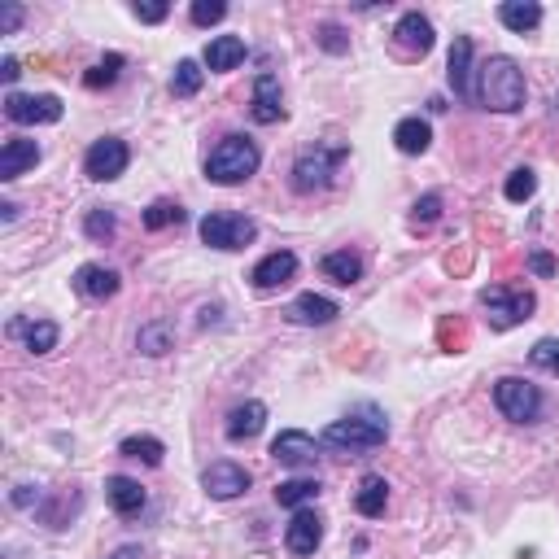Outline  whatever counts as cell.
I'll return each mask as SVG.
<instances>
[{
    "instance_id": "1",
    "label": "cell",
    "mask_w": 559,
    "mask_h": 559,
    "mask_svg": "<svg viewBox=\"0 0 559 559\" xmlns=\"http://www.w3.org/2000/svg\"><path fill=\"white\" fill-rule=\"evenodd\" d=\"M477 101L485 110H498V114L520 110V105H525V70L511 62V57H490V62L481 66Z\"/></svg>"
},
{
    "instance_id": "2",
    "label": "cell",
    "mask_w": 559,
    "mask_h": 559,
    "mask_svg": "<svg viewBox=\"0 0 559 559\" xmlns=\"http://www.w3.org/2000/svg\"><path fill=\"white\" fill-rule=\"evenodd\" d=\"M258 162H263V153L249 136H223L219 145L210 149L206 158V180L214 184H241L249 175L258 171Z\"/></svg>"
},
{
    "instance_id": "3",
    "label": "cell",
    "mask_w": 559,
    "mask_h": 559,
    "mask_svg": "<svg viewBox=\"0 0 559 559\" xmlns=\"http://www.w3.org/2000/svg\"><path fill=\"white\" fill-rule=\"evenodd\" d=\"M346 153H350L346 145H311L293 162V188L297 193H319V188H328L337 166L346 162Z\"/></svg>"
},
{
    "instance_id": "4",
    "label": "cell",
    "mask_w": 559,
    "mask_h": 559,
    "mask_svg": "<svg viewBox=\"0 0 559 559\" xmlns=\"http://www.w3.org/2000/svg\"><path fill=\"white\" fill-rule=\"evenodd\" d=\"M494 402H498V411H503L507 420H516V424H533L542 415V407H546L542 389L529 385V380H520V376H503V380H498V385H494Z\"/></svg>"
},
{
    "instance_id": "5",
    "label": "cell",
    "mask_w": 559,
    "mask_h": 559,
    "mask_svg": "<svg viewBox=\"0 0 559 559\" xmlns=\"http://www.w3.org/2000/svg\"><path fill=\"white\" fill-rule=\"evenodd\" d=\"M258 236V223L249 214H232V210H214L201 219V241L210 249H245Z\"/></svg>"
},
{
    "instance_id": "6",
    "label": "cell",
    "mask_w": 559,
    "mask_h": 559,
    "mask_svg": "<svg viewBox=\"0 0 559 559\" xmlns=\"http://www.w3.org/2000/svg\"><path fill=\"white\" fill-rule=\"evenodd\" d=\"M481 306L490 311V324L494 328H516L525 324L533 315V293L529 289H503V284H494V289H481Z\"/></svg>"
},
{
    "instance_id": "7",
    "label": "cell",
    "mask_w": 559,
    "mask_h": 559,
    "mask_svg": "<svg viewBox=\"0 0 559 559\" xmlns=\"http://www.w3.org/2000/svg\"><path fill=\"white\" fill-rule=\"evenodd\" d=\"M385 437H389L385 420H363V415H350V420L328 424L324 442L337 446V450H376V446H385Z\"/></svg>"
},
{
    "instance_id": "8",
    "label": "cell",
    "mask_w": 559,
    "mask_h": 559,
    "mask_svg": "<svg viewBox=\"0 0 559 559\" xmlns=\"http://www.w3.org/2000/svg\"><path fill=\"white\" fill-rule=\"evenodd\" d=\"M127 162H132V153H127L123 140L105 136V140H97V145L88 149V158H83V175H88V180H97V184H105V180H118V175L127 171Z\"/></svg>"
},
{
    "instance_id": "9",
    "label": "cell",
    "mask_w": 559,
    "mask_h": 559,
    "mask_svg": "<svg viewBox=\"0 0 559 559\" xmlns=\"http://www.w3.org/2000/svg\"><path fill=\"white\" fill-rule=\"evenodd\" d=\"M5 114H9V123H18V127H40V123H57V118H62V101H57L53 92H40V97L9 92Z\"/></svg>"
},
{
    "instance_id": "10",
    "label": "cell",
    "mask_w": 559,
    "mask_h": 559,
    "mask_svg": "<svg viewBox=\"0 0 559 559\" xmlns=\"http://www.w3.org/2000/svg\"><path fill=\"white\" fill-rule=\"evenodd\" d=\"M271 459L284 463V468H315L319 446L311 433H302V428H284L276 442H271Z\"/></svg>"
},
{
    "instance_id": "11",
    "label": "cell",
    "mask_w": 559,
    "mask_h": 559,
    "mask_svg": "<svg viewBox=\"0 0 559 559\" xmlns=\"http://www.w3.org/2000/svg\"><path fill=\"white\" fill-rule=\"evenodd\" d=\"M201 485H206L210 498L228 503V498H236V494L249 490V472L241 468V463H232V459H219V463H210V468L201 472Z\"/></svg>"
},
{
    "instance_id": "12",
    "label": "cell",
    "mask_w": 559,
    "mask_h": 559,
    "mask_svg": "<svg viewBox=\"0 0 559 559\" xmlns=\"http://www.w3.org/2000/svg\"><path fill=\"white\" fill-rule=\"evenodd\" d=\"M319 542H324V520L315 516V511H297L289 520V529H284V546H289V555L306 559L319 551Z\"/></svg>"
},
{
    "instance_id": "13",
    "label": "cell",
    "mask_w": 559,
    "mask_h": 559,
    "mask_svg": "<svg viewBox=\"0 0 559 559\" xmlns=\"http://www.w3.org/2000/svg\"><path fill=\"white\" fill-rule=\"evenodd\" d=\"M446 75H450V88H455V97L477 101V88H472V40H468V35H455V44H450Z\"/></svg>"
},
{
    "instance_id": "14",
    "label": "cell",
    "mask_w": 559,
    "mask_h": 559,
    "mask_svg": "<svg viewBox=\"0 0 559 559\" xmlns=\"http://www.w3.org/2000/svg\"><path fill=\"white\" fill-rule=\"evenodd\" d=\"M249 114H254V123H280L284 118V101H280V79L276 75H258L254 79V101H249Z\"/></svg>"
},
{
    "instance_id": "15",
    "label": "cell",
    "mask_w": 559,
    "mask_h": 559,
    "mask_svg": "<svg viewBox=\"0 0 559 559\" xmlns=\"http://www.w3.org/2000/svg\"><path fill=\"white\" fill-rule=\"evenodd\" d=\"M394 40H398L402 53L424 57L428 49H433V22H428L424 14H402L398 27H394Z\"/></svg>"
},
{
    "instance_id": "16",
    "label": "cell",
    "mask_w": 559,
    "mask_h": 559,
    "mask_svg": "<svg viewBox=\"0 0 559 559\" xmlns=\"http://www.w3.org/2000/svg\"><path fill=\"white\" fill-rule=\"evenodd\" d=\"M35 162H40V145L35 140H27V136L5 140V149H0V180H18Z\"/></svg>"
},
{
    "instance_id": "17",
    "label": "cell",
    "mask_w": 559,
    "mask_h": 559,
    "mask_svg": "<svg viewBox=\"0 0 559 559\" xmlns=\"http://www.w3.org/2000/svg\"><path fill=\"white\" fill-rule=\"evenodd\" d=\"M297 276V254H289V249H276V254H267L263 263L254 267V280L258 289H280V284H289Z\"/></svg>"
},
{
    "instance_id": "18",
    "label": "cell",
    "mask_w": 559,
    "mask_h": 559,
    "mask_svg": "<svg viewBox=\"0 0 559 559\" xmlns=\"http://www.w3.org/2000/svg\"><path fill=\"white\" fill-rule=\"evenodd\" d=\"M263 424H267V407H263V402H241V407L228 415L223 433H228V442H249V437L263 433Z\"/></svg>"
},
{
    "instance_id": "19",
    "label": "cell",
    "mask_w": 559,
    "mask_h": 559,
    "mask_svg": "<svg viewBox=\"0 0 559 559\" xmlns=\"http://www.w3.org/2000/svg\"><path fill=\"white\" fill-rule=\"evenodd\" d=\"M118 284H123V280H118V271L97 267V263H88V267L75 271V289H79L83 297H92V302H105V297H114Z\"/></svg>"
},
{
    "instance_id": "20",
    "label": "cell",
    "mask_w": 559,
    "mask_h": 559,
    "mask_svg": "<svg viewBox=\"0 0 559 559\" xmlns=\"http://www.w3.org/2000/svg\"><path fill=\"white\" fill-rule=\"evenodd\" d=\"M341 315V306L332 297H319V293H302L297 302L289 306V319L293 324H332Z\"/></svg>"
},
{
    "instance_id": "21",
    "label": "cell",
    "mask_w": 559,
    "mask_h": 559,
    "mask_svg": "<svg viewBox=\"0 0 559 559\" xmlns=\"http://www.w3.org/2000/svg\"><path fill=\"white\" fill-rule=\"evenodd\" d=\"M394 145H398V153H407V158H420V153H428V145H433V127H428L424 118H402L394 127Z\"/></svg>"
},
{
    "instance_id": "22",
    "label": "cell",
    "mask_w": 559,
    "mask_h": 559,
    "mask_svg": "<svg viewBox=\"0 0 559 559\" xmlns=\"http://www.w3.org/2000/svg\"><path fill=\"white\" fill-rule=\"evenodd\" d=\"M105 498H110V507L118 516H136V511L145 507V490H140V481H132V477H110L105 481Z\"/></svg>"
},
{
    "instance_id": "23",
    "label": "cell",
    "mask_w": 559,
    "mask_h": 559,
    "mask_svg": "<svg viewBox=\"0 0 559 559\" xmlns=\"http://www.w3.org/2000/svg\"><path fill=\"white\" fill-rule=\"evenodd\" d=\"M245 62V40L241 35H214L206 44V66L210 70H236Z\"/></svg>"
},
{
    "instance_id": "24",
    "label": "cell",
    "mask_w": 559,
    "mask_h": 559,
    "mask_svg": "<svg viewBox=\"0 0 559 559\" xmlns=\"http://www.w3.org/2000/svg\"><path fill=\"white\" fill-rule=\"evenodd\" d=\"M319 271L332 280V284H359L363 280V258L359 254H350V249H337V254H328L324 263H319Z\"/></svg>"
},
{
    "instance_id": "25",
    "label": "cell",
    "mask_w": 559,
    "mask_h": 559,
    "mask_svg": "<svg viewBox=\"0 0 559 559\" xmlns=\"http://www.w3.org/2000/svg\"><path fill=\"white\" fill-rule=\"evenodd\" d=\"M498 18H503L507 31L525 35L542 22V5H533V0H503V5H498Z\"/></svg>"
},
{
    "instance_id": "26",
    "label": "cell",
    "mask_w": 559,
    "mask_h": 559,
    "mask_svg": "<svg viewBox=\"0 0 559 559\" xmlns=\"http://www.w3.org/2000/svg\"><path fill=\"white\" fill-rule=\"evenodd\" d=\"M385 503H389V485H385V477H363L359 494H354V507H359V516H367V520L385 516Z\"/></svg>"
},
{
    "instance_id": "27",
    "label": "cell",
    "mask_w": 559,
    "mask_h": 559,
    "mask_svg": "<svg viewBox=\"0 0 559 559\" xmlns=\"http://www.w3.org/2000/svg\"><path fill=\"white\" fill-rule=\"evenodd\" d=\"M315 498H319V481L293 477V481H280L276 485V503L280 507H297V511H302L306 503H315Z\"/></svg>"
},
{
    "instance_id": "28",
    "label": "cell",
    "mask_w": 559,
    "mask_h": 559,
    "mask_svg": "<svg viewBox=\"0 0 559 559\" xmlns=\"http://www.w3.org/2000/svg\"><path fill=\"white\" fill-rule=\"evenodd\" d=\"M136 346L145 350V354H166V350H175V328L171 324H162V319H153V324L140 328V337H136Z\"/></svg>"
},
{
    "instance_id": "29",
    "label": "cell",
    "mask_w": 559,
    "mask_h": 559,
    "mask_svg": "<svg viewBox=\"0 0 559 559\" xmlns=\"http://www.w3.org/2000/svg\"><path fill=\"white\" fill-rule=\"evenodd\" d=\"M14 332H22V337H27V350L31 354H49L57 346V324H49V319H35V324H14Z\"/></svg>"
},
{
    "instance_id": "30",
    "label": "cell",
    "mask_w": 559,
    "mask_h": 559,
    "mask_svg": "<svg viewBox=\"0 0 559 559\" xmlns=\"http://www.w3.org/2000/svg\"><path fill=\"white\" fill-rule=\"evenodd\" d=\"M201 79H206V70H201L193 57H184V62L175 66V75H171V92H175V97H197Z\"/></svg>"
},
{
    "instance_id": "31",
    "label": "cell",
    "mask_w": 559,
    "mask_h": 559,
    "mask_svg": "<svg viewBox=\"0 0 559 559\" xmlns=\"http://www.w3.org/2000/svg\"><path fill=\"white\" fill-rule=\"evenodd\" d=\"M118 450H123L127 459H140V463H149V468H158V463H162V455H166V446L158 442V437H127V442L118 446Z\"/></svg>"
},
{
    "instance_id": "32",
    "label": "cell",
    "mask_w": 559,
    "mask_h": 559,
    "mask_svg": "<svg viewBox=\"0 0 559 559\" xmlns=\"http://www.w3.org/2000/svg\"><path fill=\"white\" fill-rule=\"evenodd\" d=\"M127 62H123V53H105L97 66L88 70V75H83V83H88V88H110V83L118 79V70H123Z\"/></svg>"
},
{
    "instance_id": "33",
    "label": "cell",
    "mask_w": 559,
    "mask_h": 559,
    "mask_svg": "<svg viewBox=\"0 0 559 559\" xmlns=\"http://www.w3.org/2000/svg\"><path fill=\"white\" fill-rule=\"evenodd\" d=\"M171 223H184V210L175 206V201H153V206L145 210V228L149 232H162V228H171Z\"/></svg>"
},
{
    "instance_id": "34",
    "label": "cell",
    "mask_w": 559,
    "mask_h": 559,
    "mask_svg": "<svg viewBox=\"0 0 559 559\" xmlns=\"http://www.w3.org/2000/svg\"><path fill=\"white\" fill-rule=\"evenodd\" d=\"M503 193H507V201H529L533 193H538V175H533L529 166H520V171L507 175V188H503Z\"/></svg>"
},
{
    "instance_id": "35",
    "label": "cell",
    "mask_w": 559,
    "mask_h": 559,
    "mask_svg": "<svg viewBox=\"0 0 559 559\" xmlns=\"http://www.w3.org/2000/svg\"><path fill=\"white\" fill-rule=\"evenodd\" d=\"M529 363L542 367V372H551V376H559V341L555 337H542L538 346L529 350Z\"/></svg>"
},
{
    "instance_id": "36",
    "label": "cell",
    "mask_w": 559,
    "mask_h": 559,
    "mask_svg": "<svg viewBox=\"0 0 559 559\" xmlns=\"http://www.w3.org/2000/svg\"><path fill=\"white\" fill-rule=\"evenodd\" d=\"M114 228H118V223H114L110 210H88V219H83V232H88L92 241H110Z\"/></svg>"
},
{
    "instance_id": "37",
    "label": "cell",
    "mask_w": 559,
    "mask_h": 559,
    "mask_svg": "<svg viewBox=\"0 0 559 559\" xmlns=\"http://www.w3.org/2000/svg\"><path fill=\"white\" fill-rule=\"evenodd\" d=\"M437 214H442V197H437V193H428V197L415 201L411 223H415V228H428V223H437Z\"/></svg>"
},
{
    "instance_id": "38",
    "label": "cell",
    "mask_w": 559,
    "mask_h": 559,
    "mask_svg": "<svg viewBox=\"0 0 559 559\" xmlns=\"http://www.w3.org/2000/svg\"><path fill=\"white\" fill-rule=\"evenodd\" d=\"M223 14H228V5H223V0H197V5H193V22H197V27H214V22H223Z\"/></svg>"
},
{
    "instance_id": "39",
    "label": "cell",
    "mask_w": 559,
    "mask_h": 559,
    "mask_svg": "<svg viewBox=\"0 0 559 559\" xmlns=\"http://www.w3.org/2000/svg\"><path fill=\"white\" fill-rule=\"evenodd\" d=\"M319 44H324L328 53H346L350 49V40H346V31L337 27V22H324V27H319Z\"/></svg>"
},
{
    "instance_id": "40",
    "label": "cell",
    "mask_w": 559,
    "mask_h": 559,
    "mask_svg": "<svg viewBox=\"0 0 559 559\" xmlns=\"http://www.w3.org/2000/svg\"><path fill=\"white\" fill-rule=\"evenodd\" d=\"M132 14H136L140 22H162L166 14H171V5H162V0H136Z\"/></svg>"
},
{
    "instance_id": "41",
    "label": "cell",
    "mask_w": 559,
    "mask_h": 559,
    "mask_svg": "<svg viewBox=\"0 0 559 559\" xmlns=\"http://www.w3.org/2000/svg\"><path fill=\"white\" fill-rule=\"evenodd\" d=\"M18 22H22V9H18V5H5V9H0V35H14Z\"/></svg>"
},
{
    "instance_id": "42",
    "label": "cell",
    "mask_w": 559,
    "mask_h": 559,
    "mask_svg": "<svg viewBox=\"0 0 559 559\" xmlns=\"http://www.w3.org/2000/svg\"><path fill=\"white\" fill-rule=\"evenodd\" d=\"M529 267L538 271V276H555V258L542 254V249H538V254H529Z\"/></svg>"
},
{
    "instance_id": "43",
    "label": "cell",
    "mask_w": 559,
    "mask_h": 559,
    "mask_svg": "<svg viewBox=\"0 0 559 559\" xmlns=\"http://www.w3.org/2000/svg\"><path fill=\"white\" fill-rule=\"evenodd\" d=\"M0 75H5V83H14L22 70H18V57H5V62H0Z\"/></svg>"
},
{
    "instance_id": "44",
    "label": "cell",
    "mask_w": 559,
    "mask_h": 559,
    "mask_svg": "<svg viewBox=\"0 0 559 559\" xmlns=\"http://www.w3.org/2000/svg\"><path fill=\"white\" fill-rule=\"evenodd\" d=\"M35 498H40V490H35V494H31V485H18V494H14V503H18V507H31V503H35Z\"/></svg>"
},
{
    "instance_id": "45",
    "label": "cell",
    "mask_w": 559,
    "mask_h": 559,
    "mask_svg": "<svg viewBox=\"0 0 559 559\" xmlns=\"http://www.w3.org/2000/svg\"><path fill=\"white\" fill-rule=\"evenodd\" d=\"M110 559H145V555H140V546H118Z\"/></svg>"
}]
</instances>
